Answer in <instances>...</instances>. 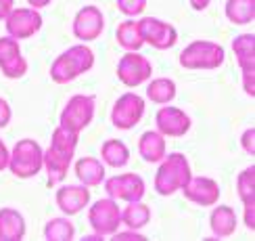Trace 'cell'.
<instances>
[{
  "label": "cell",
  "instance_id": "30bf717a",
  "mask_svg": "<svg viewBox=\"0 0 255 241\" xmlns=\"http://www.w3.org/2000/svg\"><path fill=\"white\" fill-rule=\"evenodd\" d=\"M138 27H140L144 44H151L157 50H167L178 42L176 27L172 23H167V21L157 19V17H142L138 21Z\"/></svg>",
  "mask_w": 255,
  "mask_h": 241
},
{
  "label": "cell",
  "instance_id": "4316f807",
  "mask_svg": "<svg viewBox=\"0 0 255 241\" xmlns=\"http://www.w3.org/2000/svg\"><path fill=\"white\" fill-rule=\"evenodd\" d=\"M44 237L48 241H71L76 237V227L69 218H50L44 225Z\"/></svg>",
  "mask_w": 255,
  "mask_h": 241
},
{
  "label": "cell",
  "instance_id": "8d00e7d4",
  "mask_svg": "<svg viewBox=\"0 0 255 241\" xmlns=\"http://www.w3.org/2000/svg\"><path fill=\"white\" fill-rule=\"evenodd\" d=\"M15 0H0V19H4L10 10H13Z\"/></svg>",
  "mask_w": 255,
  "mask_h": 241
},
{
  "label": "cell",
  "instance_id": "d6986e66",
  "mask_svg": "<svg viewBox=\"0 0 255 241\" xmlns=\"http://www.w3.org/2000/svg\"><path fill=\"white\" fill-rule=\"evenodd\" d=\"M138 153L148 164H159L165 157V136L157 130H146L138 139Z\"/></svg>",
  "mask_w": 255,
  "mask_h": 241
},
{
  "label": "cell",
  "instance_id": "d4e9b609",
  "mask_svg": "<svg viewBox=\"0 0 255 241\" xmlns=\"http://www.w3.org/2000/svg\"><path fill=\"white\" fill-rule=\"evenodd\" d=\"M226 19L235 25H247L255 19V0H226Z\"/></svg>",
  "mask_w": 255,
  "mask_h": 241
},
{
  "label": "cell",
  "instance_id": "e575fe53",
  "mask_svg": "<svg viewBox=\"0 0 255 241\" xmlns=\"http://www.w3.org/2000/svg\"><path fill=\"white\" fill-rule=\"evenodd\" d=\"M8 149H6V145H4V141L0 139V172L2 170H6V166H8Z\"/></svg>",
  "mask_w": 255,
  "mask_h": 241
},
{
  "label": "cell",
  "instance_id": "ac0fdd59",
  "mask_svg": "<svg viewBox=\"0 0 255 241\" xmlns=\"http://www.w3.org/2000/svg\"><path fill=\"white\" fill-rule=\"evenodd\" d=\"M25 237V218L15 208L0 210V241H21Z\"/></svg>",
  "mask_w": 255,
  "mask_h": 241
},
{
  "label": "cell",
  "instance_id": "5b68a950",
  "mask_svg": "<svg viewBox=\"0 0 255 241\" xmlns=\"http://www.w3.org/2000/svg\"><path fill=\"white\" fill-rule=\"evenodd\" d=\"M224 59V48L211 40H195L180 52V65L184 69H218Z\"/></svg>",
  "mask_w": 255,
  "mask_h": 241
},
{
  "label": "cell",
  "instance_id": "9a60e30c",
  "mask_svg": "<svg viewBox=\"0 0 255 241\" xmlns=\"http://www.w3.org/2000/svg\"><path fill=\"white\" fill-rule=\"evenodd\" d=\"M155 124H157V132H161L163 136H174V139H178V136H184L190 130L193 120H190V115L186 111L172 107V105L167 103L157 111Z\"/></svg>",
  "mask_w": 255,
  "mask_h": 241
},
{
  "label": "cell",
  "instance_id": "4fadbf2b",
  "mask_svg": "<svg viewBox=\"0 0 255 241\" xmlns=\"http://www.w3.org/2000/svg\"><path fill=\"white\" fill-rule=\"evenodd\" d=\"M105 191L111 199H124V202H140L144 197L146 185L140 174L126 172L120 176H113L105 183Z\"/></svg>",
  "mask_w": 255,
  "mask_h": 241
},
{
  "label": "cell",
  "instance_id": "603a6c76",
  "mask_svg": "<svg viewBox=\"0 0 255 241\" xmlns=\"http://www.w3.org/2000/svg\"><path fill=\"white\" fill-rule=\"evenodd\" d=\"M115 38H118V44L132 52V50H140L144 40H142V34H140V27H138V21L134 19H128V21H122L118 25V31H115Z\"/></svg>",
  "mask_w": 255,
  "mask_h": 241
},
{
  "label": "cell",
  "instance_id": "7402d4cb",
  "mask_svg": "<svg viewBox=\"0 0 255 241\" xmlns=\"http://www.w3.org/2000/svg\"><path fill=\"white\" fill-rule=\"evenodd\" d=\"M151 208L142 202H128V206L122 210V225H126L132 231H140L151 223Z\"/></svg>",
  "mask_w": 255,
  "mask_h": 241
},
{
  "label": "cell",
  "instance_id": "e0dca14e",
  "mask_svg": "<svg viewBox=\"0 0 255 241\" xmlns=\"http://www.w3.org/2000/svg\"><path fill=\"white\" fill-rule=\"evenodd\" d=\"M90 204V191L86 185H63L57 191V206L63 214L73 216Z\"/></svg>",
  "mask_w": 255,
  "mask_h": 241
},
{
  "label": "cell",
  "instance_id": "83f0119b",
  "mask_svg": "<svg viewBox=\"0 0 255 241\" xmlns=\"http://www.w3.org/2000/svg\"><path fill=\"white\" fill-rule=\"evenodd\" d=\"M237 193L243 206H255V166L251 164L237 176Z\"/></svg>",
  "mask_w": 255,
  "mask_h": 241
},
{
  "label": "cell",
  "instance_id": "d590c367",
  "mask_svg": "<svg viewBox=\"0 0 255 241\" xmlns=\"http://www.w3.org/2000/svg\"><path fill=\"white\" fill-rule=\"evenodd\" d=\"M245 225L247 229H255V206H245Z\"/></svg>",
  "mask_w": 255,
  "mask_h": 241
},
{
  "label": "cell",
  "instance_id": "5bb4252c",
  "mask_svg": "<svg viewBox=\"0 0 255 241\" xmlns=\"http://www.w3.org/2000/svg\"><path fill=\"white\" fill-rule=\"evenodd\" d=\"M71 29H73V36H76L78 40H82V42L97 40L103 34V29H105L103 10L99 6H94V4H88V6L80 8L76 19H73Z\"/></svg>",
  "mask_w": 255,
  "mask_h": 241
},
{
  "label": "cell",
  "instance_id": "6da1fadb",
  "mask_svg": "<svg viewBox=\"0 0 255 241\" xmlns=\"http://www.w3.org/2000/svg\"><path fill=\"white\" fill-rule=\"evenodd\" d=\"M78 141H80L78 132H69L65 128H61V126L52 132L50 147L44 151V157H42V168L48 174V187L61 185L65 181L67 170L78 149Z\"/></svg>",
  "mask_w": 255,
  "mask_h": 241
},
{
  "label": "cell",
  "instance_id": "74e56055",
  "mask_svg": "<svg viewBox=\"0 0 255 241\" xmlns=\"http://www.w3.org/2000/svg\"><path fill=\"white\" fill-rule=\"evenodd\" d=\"M190 6H193L195 10H205L209 4H211V0H188Z\"/></svg>",
  "mask_w": 255,
  "mask_h": 241
},
{
  "label": "cell",
  "instance_id": "52a82bcc",
  "mask_svg": "<svg viewBox=\"0 0 255 241\" xmlns=\"http://www.w3.org/2000/svg\"><path fill=\"white\" fill-rule=\"evenodd\" d=\"M88 223L94 233H99L101 237L113 235L122 225V210L118 208V202L111 197L94 202L88 210Z\"/></svg>",
  "mask_w": 255,
  "mask_h": 241
},
{
  "label": "cell",
  "instance_id": "484cf974",
  "mask_svg": "<svg viewBox=\"0 0 255 241\" xmlns=\"http://www.w3.org/2000/svg\"><path fill=\"white\" fill-rule=\"evenodd\" d=\"M146 97L153 103L167 105L176 99V84L169 78H157L146 86Z\"/></svg>",
  "mask_w": 255,
  "mask_h": 241
},
{
  "label": "cell",
  "instance_id": "9c48e42d",
  "mask_svg": "<svg viewBox=\"0 0 255 241\" xmlns=\"http://www.w3.org/2000/svg\"><path fill=\"white\" fill-rule=\"evenodd\" d=\"M232 50L243 71V88L249 97H255V36L241 34L232 40Z\"/></svg>",
  "mask_w": 255,
  "mask_h": 241
},
{
  "label": "cell",
  "instance_id": "f35d334b",
  "mask_svg": "<svg viewBox=\"0 0 255 241\" xmlns=\"http://www.w3.org/2000/svg\"><path fill=\"white\" fill-rule=\"evenodd\" d=\"M27 2H29L31 8H44V6H48L52 2V0H27Z\"/></svg>",
  "mask_w": 255,
  "mask_h": 241
},
{
  "label": "cell",
  "instance_id": "ba28073f",
  "mask_svg": "<svg viewBox=\"0 0 255 241\" xmlns=\"http://www.w3.org/2000/svg\"><path fill=\"white\" fill-rule=\"evenodd\" d=\"M144 115V99L136 92H126L113 103L111 124L118 130H132Z\"/></svg>",
  "mask_w": 255,
  "mask_h": 241
},
{
  "label": "cell",
  "instance_id": "277c9868",
  "mask_svg": "<svg viewBox=\"0 0 255 241\" xmlns=\"http://www.w3.org/2000/svg\"><path fill=\"white\" fill-rule=\"evenodd\" d=\"M44 151L34 139H21L15 143L13 151L8 153V170L17 178H31L42 170Z\"/></svg>",
  "mask_w": 255,
  "mask_h": 241
},
{
  "label": "cell",
  "instance_id": "f546056e",
  "mask_svg": "<svg viewBox=\"0 0 255 241\" xmlns=\"http://www.w3.org/2000/svg\"><path fill=\"white\" fill-rule=\"evenodd\" d=\"M0 69H2V73L6 78L17 80V78H21V76H25L27 73V59L23 55H17L15 59H10L8 63H4V65H0Z\"/></svg>",
  "mask_w": 255,
  "mask_h": 241
},
{
  "label": "cell",
  "instance_id": "836d02e7",
  "mask_svg": "<svg viewBox=\"0 0 255 241\" xmlns=\"http://www.w3.org/2000/svg\"><path fill=\"white\" fill-rule=\"evenodd\" d=\"M113 239L115 241H124V239H136V241H144L146 237L140 235V233H136V231H128V233H113Z\"/></svg>",
  "mask_w": 255,
  "mask_h": 241
},
{
  "label": "cell",
  "instance_id": "4dcf8cb0",
  "mask_svg": "<svg viewBox=\"0 0 255 241\" xmlns=\"http://www.w3.org/2000/svg\"><path fill=\"white\" fill-rule=\"evenodd\" d=\"M115 2L126 17H138L146 8V0H115Z\"/></svg>",
  "mask_w": 255,
  "mask_h": 241
},
{
  "label": "cell",
  "instance_id": "3957f363",
  "mask_svg": "<svg viewBox=\"0 0 255 241\" xmlns=\"http://www.w3.org/2000/svg\"><path fill=\"white\" fill-rule=\"evenodd\" d=\"M190 164L184 153H169L159 162L157 174H155V191L163 197H169L190 181Z\"/></svg>",
  "mask_w": 255,
  "mask_h": 241
},
{
  "label": "cell",
  "instance_id": "f1b7e54d",
  "mask_svg": "<svg viewBox=\"0 0 255 241\" xmlns=\"http://www.w3.org/2000/svg\"><path fill=\"white\" fill-rule=\"evenodd\" d=\"M17 55H21V46L19 40L13 36H2L0 38V65H4L10 59H15Z\"/></svg>",
  "mask_w": 255,
  "mask_h": 241
},
{
  "label": "cell",
  "instance_id": "7c38bea8",
  "mask_svg": "<svg viewBox=\"0 0 255 241\" xmlns=\"http://www.w3.org/2000/svg\"><path fill=\"white\" fill-rule=\"evenodd\" d=\"M4 25L8 36H13L17 40H25L42 29V15L38 13V8H31V6L13 8L4 17Z\"/></svg>",
  "mask_w": 255,
  "mask_h": 241
},
{
  "label": "cell",
  "instance_id": "7a4b0ae2",
  "mask_svg": "<svg viewBox=\"0 0 255 241\" xmlns=\"http://www.w3.org/2000/svg\"><path fill=\"white\" fill-rule=\"evenodd\" d=\"M94 65V52L86 44H76L55 59L50 65V80L55 84H69Z\"/></svg>",
  "mask_w": 255,
  "mask_h": 241
},
{
  "label": "cell",
  "instance_id": "2e32d148",
  "mask_svg": "<svg viewBox=\"0 0 255 241\" xmlns=\"http://www.w3.org/2000/svg\"><path fill=\"white\" fill-rule=\"evenodd\" d=\"M182 193L188 202L197 206H216L220 199V187L209 176H190V181L182 187Z\"/></svg>",
  "mask_w": 255,
  "mask_h": 241
},
{
  "label": "cell",
  "instance_id": "44dd1931",
  "mask_svg": "<svg viewBox=\"0 0 255 241\" xmlns=\"http://www.w3.org/2000/svg\"><path fill=\"white\" fill-rule=\"evenodd\" d=\"M76 176L82 185L99 187L105 181V164L97 157H80L76 162Z\"/></svg>",
  "mask_w": 255,
  "mask_h": 241
},
{
  "label": "cell",
  "instance_id": "8fae6325",
  "mask_svg": "<svg viewBox=\"0 0 255 241\" xmlns=\"http://www.w3.org/2000/svg\"><path fill=\"white\" fill-rule=\"evenodd\" d=\"M153 73V65L144 55H140L138 50L126 52L118 63V78L126 84V86H140L144 84Z\"/></svg>",
  "mask_w": 255,
  "mask_h": 241
},
{
  "label": "cell",
  "instance_id": "8992f818",
  "mask_svg": "<svg viewBox=\"0 0 255 241\" xmlns=\"http://www.w3.org/2000/svg\"><path fill=\"white\" fill-rule=\"evenodd\" d=\"M94 109H97V101H94L92 94H73L61 111L59 126L69 132L80 134L92 122Z\"/></svg>",
  "mask_w": 255,
  "mask_h": 241
},
{
  "label": "cell",
  "instance_id": "ffe728a7",
  "mask_svg": "<svg viewBox=\"0 0 255 241\" xmlns=\"http://www.w3.org/2000/svg\"><path fill=\"white\" fill-rule=\"evenodd\" d=\"M209 227L216 239H226L237 231V214L230 206H216L209 214Z\"/></svg>",
  "mask_w": 255,
  "mask_h": 241
},
{
  "label": "cell",
  "instance_id": "cb8c5ba5",
  "mask_svg": "<svg viewBox=\"0 0 255 241\" xmlns=\"http://www.w3.org/2000/svg\"><path fill=\"white\" fill-rule=\"evenodd\" d=\"M101 160H103V164H107L111 168H124L130 162V149L126 147L124 141L109 139L101 147Z\"/></svg>",
  "mask_w": 255,
  "mask_h": 241
},
{
  "label": "cell",
  "instance_id": "1f68e13d",
  "mask_svg": "<svg viewBox=\"0 0 255 241\" xmlns=\"http://www.w3.org/2000/svg\"><path fill=\"white\" fill-rule=\"evenodd\" d=\"M241 145H243V151L253 155L255 153V128H247L241 136Z\"/></svg>",
  "mask_w": 255,
  "mask_h": 241
},
{
  "label": "cell",
  "instance_id": "d6a6232c",
  "mask_svg": "<svg viewBox=\"0 0 255 241\" xmlns=\"http://www.w3.org/2000/svg\"><path fill=\"white\" fill-rule=\"evenodd\" d=\"M10 118H13V111H10V105L0 97V128H6L10 124Z\"/></svg>",
  "mask_w": 255,
  "mask_h": 241
}]
</instances>
